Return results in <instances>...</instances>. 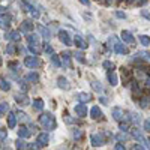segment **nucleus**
<instances>
[{"label": "nucleus", "instance_id": "1", "mask_svg": "<svg viewBox=\"0 0 150 150\" xmlns=\"http://www.w3.org/2000/svg\"><path fill=\"white\" fill-rule=\"evenodd\" d=\"M39 123H41V126L47 131H54L56 126H57L56 117L51 114V112H42V114L39 116Z\"/></svg>", "mask_w": 150, "mask_h": 150}, {"label": "nucleus", "instance_id": "2", "mask_svg": "<svg viewBox=\"0 0 150 150\" xmlns=\"http://www.w3.org/2000/svg\"><path fill=\"white\" fill-rule=\"evenodd\" d=\"M90 143H92V146H93V147H102V146L107 143V140H105L104 134L95 132V134H92V135H90Z\"/></svg>", "mask_w": 150, "mask_h": 150}, {"label": "nucleus", "instance_id": "3", "mask_svg": "<svg viewBox=\"0 0 150 150\" xmlns=\"http://www.w3.org/2000/svg\"><path fill=\"white\" fill-rule=\"evenodd\" d=\"M24 65H26L27 68H30V69H35V68H38V66L41 65V62H39V59L35 57V54H33V56H27L26 59H24Z\"/></svg>", "mask_w": 150, "mask_h": 150}, {"label": "nucleus", "instance_id": "4", "mask_svg": "<svg viewBox=\"0 0 150 150\" xmlns=\"http://www.w3.org/2000/svg\"><path fill=\"white\" fill-rule=\"evenodd\" d=\"M57 36H59L60 42H63V45H66V47H71V45H72V39L69 38V33H68L66 30H60V32L57 33Z\"/></svg>", "mask_w": 150, "mask_h": 150}, {"label": "nucleus", "instance_id": "5", "mask_svg": "<svg viewBox=\"0 0 150 150\" xmlns=\"http://www.w3.org/2000/svg\"><path fill=\"white\" fill-rule=\"evenodd\" d=\"M23 8H24V11L30 12L33 18H39V17H41V12L38 11V9H36V8H35L32 3H26V2H23Z\"/></svg>", "mask_w": 150, "mask_h": 150}, {"label": "nucleus", "instance_id": "6", "mask_svg": "<svg viewBox=\"0 0 150 150\" xmlns=\"http://www.w3.org/2000/svg\"><path fill=\"white\" fill-rule=\"evenodd\" d=\"M20 30L23 32V33H32V30H33V23H32V20H24L23 23H21V26H20Z\"/></svg>", "mask_w": 150, "mask_h": 150}, {"label": "nucleus", "instance_id": "7", "mask_svg": "<svg viewBox=\"0 0 150 150\" xmlns=\"http://www.w3.org/2000/svg\"><path fill=\"white\" fill-rule=\"evenodd\" d=\"M111 114H112V117H114V120H117V122H122V120L125 119V116H126V112H125L122 108L116 107V108H112Z\"/></svg>", "mask_w": 150, "mask_h": 150}, {"label": "nucleus", "instance_id": "8", "mask_svg": "<svg viewBox=\"0 0 150 150\" xmlns=\"http://www.w3.org/2000/svg\"><path fill=\"white\" fill-rule=\"evenodd\" d=\"M14 99H15V102H18L20 105H27L29 104L27 93H15L14 95Z\"/></svg>", "mask_w": 150, "mask_h": 150}, {"label": "nucleus", "instance_id": "9", "mask_svg": "<svg viewBox=\"0 0 150 150\" xmlns=\"http://www.w3.org/2000/svg\"><path fill=\"white\" fill-rule=\"evenodd\" d=\"M74 111H75V114H77L78 117H86L87 116V107L84 104H81V102L74 107Z\"/></svg>", "mask_w": 150, "mask_h": 150}, {"label": "nucleus", "instance_id": "10", "mask_svg": "<svg viewBox=\"0 0 150 150\" xmlns=\"http://www.w3.org/2000/svg\"><path fill=\"white\" fill-rule=\"evenodd\" d=\"M112 50H114L117 54H128V47L123 45L120 41H116V44L112 45Z\"/></svg>", "mask_w": 150, "mask_h": 150}, {"label": "nucleus", "instance_id": "11", "mask_svg": "<svg viewBox=\"0 0 150 150\" xmlns=\"http://www.w3.org/2000/svg\"><path fill=\"white\" fill-rule=\"evenodd\" d=\"M122 39H123V42H126V44H129V45L135 44V38H134L132 33L128 32V30H123V32H122Z\"/></svg>", "mask_w": 150, "mask_h": 150}, {"label": "nucleus", "instance_id": "12", "mask_svg": "<svg viewBox=\"0 0 150 150\" xmlns=\"http://www.w3.org/2000/svg\"><path fill=\"white\" fill-rule=\"evenodd\" d=\"M17 123H18L17 112H9V116H8V126L14 129V128L17 126Z\"/></svg>", "mask_w": 150, "mask_h": 150}, {"label": "nucleus", "instance_id": "13", "mask_svg": "<svg viewBox=\"0 0 150 150\" xmlns=\"http://www.w3.org/2000/svg\"><path fill=\"white\" fill-rule=\"evenodd\" d=\"M132 137H134V138L135 140H138V141H141V143H144V144H149V141L144 138V137H143V134L140 132V129H137V128H134L132 129ZM150 146V144H149Z\"/></svg>", "mask_w": 150, "mask_h": 150}, {"label": "nucleus", "instance_id": "14", "mask_svg": "<svg viewBox=\"0 0 150 150\" xmlns=\"http://www.w3.org/2000/svg\"><path fill=\"white\" fill-rule=\"evenodd\" d=\"M27 42L32 44V45H38V47H41V42H39V35H36V33H30L27 35Z\"/></svg>", "mask_w": 150, "mask_h": 150}, {"label": "nucleus", "instance_id": "15", "mask_svg": "<svg viewBox=\"0 0 150 150\" xmlns=\"http://www.w3.org/2000/svg\"><path fill=\"white\" fill-rule=\"evenodd\" d=\"M77 99H78V102L86 104V102H89L90 99H92V95H90V93H86V92H80V93L77 95Z\"/></svg>", "mask_w": 150, "mask_h": 150}, {"label": "nucleus", "instance_id": "16", "mask_svg": "<svg viewBox=\"0 0 150 150\" xmlns=\"http://www.w3.org/2000/svg\"><path fill=\"white\" fill-rule=\"evenodd\" d=\"M74 44L77 45L80 50H84V48H87V44L84 42V39H83V38H81L80 35H75V36H74Z\"/></svg>", "mask_w": 150, "mask_h": 150}, {"label": "nucleus", "instance_id": "17", "mask_svg": "<svg viewBox=\"0 0 150 150\" xmlns=\"http://www.w3.org/2000/svg\"><path fill=\"white\" fill-rule=\"evenodd\" d=\"M38 32L41 33V36L44 38L45 41H50V38H51V33H50V30H48L47 27H44V26H41V24H39V26H38Z\"/></svg>", "mask_w": 150, "mask_h": 150}, {"label": "nucleus", "instance_id": "18", "mask_svg": "<svg viewBox=\"0 0 150 150\" xmlns=\"http://www.w3.org/2000/svg\"><path fill=\"white\" fill-rule=\"evenodd\" d=\"M30 135H32V131L27 129L26 126H21L18 129V137L20 138H30Z\"/></svg>", "mask_w": 150, "mask_h": 150}, {"label": "nucleus", "instance_id": "19", "mask_svg": "<svg viewBox=\"0 0 150 150\" xmlns=\"http://www.w3.org/2000/svg\"><path fill=\"white\" fill-rule=\"evenodd\" d=\"M90 117H92V119H99V117H102V111H101V108H99L98 105L92 107V110H90Z\"/></svg>", "mask_w": 150, "mask_h": 150}, {"label": "nucleus", "instance_id": "20", "mask_svg": "<svg viewBox=\"0 0 150 150\" xmlns=\"http://www.w3.org/2000/svg\"><path fill=\"white\" fill-rule=\"evenodd\" d=\"M9 24H11V17L6 14H2V18H0V26H2V29H8Z\"/></svg>", "mask_w": 150, "mask_h": 150}, {"label": "nucleus", "instance_id": "21", "mask_svg": "<svg viewBox=\"0 0 150 150\" xmlns=\"http://www.w3.org/2000/svg\"><path fill=\"white\" fill-rule=\"evenodd\" d=\"M108 83L111 86H117L119 80H117V75H116L114 71H108Z\"/></svg>", "mask_w": 150, "mask_h": 150}, {"label": "nucleus", "instance_id": "22", "mask_svg": "<svg viewBox=\"0 0 150 150\" xmlns=\"http://www.w3.org/2000/svg\"><path fill=\"white\" fill-rule=\"evenodd\" d=\"M57 86L60 87V89H65V90L69 89V83H68V80L65 77H59L57 78Z\"/></svg>", "mask_w": 150, "mask_h": 150}, {"label": "nucleus", "instance_id": "23", "mask_svg": "<svg viewBox=\"0 0 150 150\" xmlns=\"http://www.w3.org/2000/svg\"><path fill=\"white\" fill-rule=\"evenodd\" d=\"M60 57H62V65H63L65 68H71V56H69V53H63Z\"/></svg>", "mask_w": 150, "mask_h": 150}, {"label": "nucleus", "instance_id": "24", "mask_svg": "<svg viewBox=\"0 0 150 150\" xmlns=\"http://www.w3.org/2000/svg\"><path fill=\"white\" fill-rule=\"evenodd\" d=\"M38 141H39L41 144H44V146H47V144H48V141H50V135H48L47 132L39 134V135H38Z\"/></svg>", "mask_w": 150, "mask_h": 150}, {"label": "nucleus", "instance_id": "25", "mask_svg": "<svg viewBox=\"0 0 150 150\" xmlns=\"http://www.w3.org/2000/svg\"><path fill=\"white\" fill-rule=\"evenodd\" d=\"M33 108L36 111H42L44 110V101H42L41 98H36L35 101H33Z\"/></svg>", "mask_w": 150, "mask_h": 150}, {"label": "nucleus", "instance_id": "26", "mask_svg": "<svg viewBox=\"0 0 150 150\" xmlns=\"http://www.w3.org/2000/svg\"><path fill=\"white\" fill-rule=\"evenodd\" d=\"M26 80H27V81H32V83H38V81H39V74L29 72V74L26 75Z\"/></svg>", "mask_w": 150, "mask_h": 150}, {"label": "nucleus", "instance_id": "27", "mask_svg": "<svg viewBox=\"0 0 150 150\" xmlns=\"http://www.w3.org/2000/svg\"><path fill=\"white\" fill-rule=\"evenodd\" d=\"M8 38H9V39H11L12 42H18V41L21 39L20 33H18V32H15V30H14V32H11V33L8 35Z\"/></svg>", "mask_w": 150, "mask_h": 150}, {"label": "nucleus", "instance_id": "28", "mask_svg": "<svg viewBox=\"0 0 150 150\" xmlns=\"http://www.w3.org/2000/svg\"><path fill=\"white\" fill-rule=\"evenodd\" d=\"M90 84H92V87L96 90V92H104V87H102V84L99 83V81H96V80H92L90 81Z\"/></svg>", "mask_w": 150, "mask_h": 150}, {"label": "nucleus", "instance_id": "29", "mask_svg": "<svg viewBox=\"0 0 150 150\" xmlns=\"http://www.w3.org/2000/svg\"><path fill=\"white\" fill-rule=\"evenodd\" d=\"M0 89H2L3 92H8V90L11 89V84H9L5 78H2V80H0Z\"/></svg>", "mask_w": 150, "mask_h": 150}, {"label": "nucleus", "instance_id": "30", "mask_svg": "<svg viewBox=\"0 0 150 150\" xmlns=\"http://www.w3.org/2000/svg\"><path fill=\"white\" fill-rule=\"evenodd\" d=\"M138 39H140L141 45H144V47H149V45H150V38H149V36H146V35H141V36L138 38Z\"/></svg>", "mask_w": 150, "mask_h": 150}, {"label": "nucleus", "instance_id": "31", "mask_svg": "<svg viewBox=\"0 0 150 150\" xmlns=\"http://www.w3.org/2000/svg\"><path fill=\"white\" fill-rule=\"evenodd\" d=\"M42 146H44V144H41L39 141H36V143H30V144H27V149H29V150H39Z\"/></svg>", "mask_w": 150, "mask_h": 150}, {"label": "nucleus", "instance_id": "32", "mask_svg": "<svg viewBox=\"0 0 150 150\" xmlns=\"http://www.w3.org/2000/svg\"><path fill=\"white\" fill-rule=\"evenodd\" d=\"M102 68L107 69V71H112V69H114V63H112L111 60H105L102 63Z\"/></svg>", "mask_w": 150, "mask_h": 150}, {"label": "nucleus", "instance_id": "33", "mask_svg": "<svg viewBox=\"0 0 150 150\" xmlns=\"http://www.w3.org/2000/svg\"><path fill=\"white\" fill-rule=\"evenodd\" d=\"M27 48H29V51L30 53H33V54H38L41 51V47H38V45H32V44H29L27 45Z\"/></svg>", "mask_w": 150, "mask_h": 150}, {"label": "nucleus", "instance_id": "34", "mask_svg": "<svg viewBox=\"0 0 150 150\" xmlns=\"http://www.w3.org/2000/svg\"><path fill=\"white\" fill-rule=\"evenodd\" d=\"M75 56V59H77V62H80V63H86V59H84V54L81 53V51H77L74 54Z\"/></svg>", "mask_w": 150, "mask_h": 150}, {"label": "nucleus", "instance_id": "35", "mask_svg": "<svg viewBox=\"0 0 150 150\" xmlns=\"http://www.w3.org/2000/svg\"><path fill=\"white\" fill-rule=\"evenodd\" d=\"M50 59H51V62H53V65H54L56 68H59V66L62 65V62L59 60V56H56V54H51V57H50Z\"/></svg>", "mask_w": 150, "mask_h": 150}, {"label": "nucleus", "instance_id": "36", "mask_svg": "<svg viewBox=\"0 0 150 150\" xmlns=\"http://www.w3.org/2000/svg\"><path fill=\"white\" fill-rule=\"evenodd\" d=\"M8 110H9V105H8V102H2L0 104V114H6L8 112Z\"/></svg>", "mask_w": 150, "mask_h": 150}, {"label": "nucleus", "instance_id": "37", "mask_svg": "<svg viewBox=\"0 0 150 150\" xmlns=\"http://www.w3.org/2000/svg\"><path fill=\"white\" fill-rule=\"evenodd\" d=\"M116 138H117L119 141H126V140L129 138V135H128V134H125V131H122L120 134H117Z\"/></svg>", "mask_w": 150, "mask_h": 150}, {"label": "nucleus", "instance_id": "38", "mask_svg": "<svg viewBox=\"0 0 150 150\" xmlns=\"http://www.w3.org/2000/svg\"><path fill=\"white\" fill-rule=\"evenodd\" d=\"M44 50H45V53H48L50 56H51V54H54V50H53V47L50 45L48 42H45V44H44Z\"/></svg>", "mask_w": 150, "mask_h": 150}, {"label": "nucleus", "instance_id": "39", "mask_svg": "<svg viewBox=\"0 0 150 150\" xmlns=\"http://www.w3.org/2000/svg\"><path fill=\"white\" fill-rule=\"evenodd\" d=\"M137 56H141L144 60H149V62H150V53H149V51H141V53H137Z\"/></svg>", "mask_w": 150, "mask_h": 150}, {"label": "nucleus", "instance_id": "40", "mask_svg": "<svg viewBox=\"0 0 150 150\" xmlns=\"http://www.w3.org/2000/svg\"><path fill=\"white\" fill-rule=\"evenodd\" d=\"M8 138V131L5 128H2V131H0V140H2V143Z\"/></svg>", "mask_w": 150, "mask_h": 150}, {"label": "nucleus", "instance_id": "41", "mask_svg": "<svg viewBox=\"0 0 150 150\" xmlns=\"http://www.w3.org/2000/svg\"><path fill=\"white\" fill-rule=\"evenodd\" d=\"M140 105H141L143 108L149 107V105H150V99H149V98H143V99H141V102H140Z\"/></svg>", "mask_w": 150, "mask_h": 150}, {"label": "nucleus", "instance_id": "42", "mask_svg": "<svg viewBox=\"0 0 150 150\" xmlns=\"http://www.w3.org/2000/svg\"><path fill=\"white\" fill-rule=\"evenodd\" d=\"M15 144H17V150H23L24 147H27L26 144H24V143L21 141V138H20V140H17V141H15Z\"/></svg>", "mask_w": 150, "mask_h": 150}, {"label": "nucleus", "instance_id": "43", "mask_svg": "<svg viewBox=\"0 0 150 150\" xmlns=\"http://www.w3.org/2000/svg\"><path fill=\"white\" fill-rule=\"evenodd\" d=\"M81 135H83V134H81L80 129H75V131H74V138H75V140H80Z\"/></svg>", "mask_w": 150, "mask_h": 150}, {"label": "nucleus", "instance_id": "44", "mask_svg": "<svg viewBox=\"0 0 150 150\" xmlns=\"http://www.w3.org/2000/svg\"><path fill=\"white\" fill-rule=\"evenodd\" d=\"M116 17H117V18H120V20H125V18H126V14H125V12L117 11V12H116Z\"/></svg>", "mask_w": 150, "mask_h": 150}, {"label": "nucleus", "instance_id": "45", "mask_svg": "<svg viewBox=\"0 0 150 150\" xmlns=\"http://www.w3.org/2000/svg\"><path fill=\"white\" fill-rule=\"evenodd\" d=\"M17 114L20 116V120H23V122H26V120H27V117H29V116H26V114H24V112H21V111H18Z\"/></svg>", "mask_w": 150, "mask_h": 150}, {"label": "nucleus", "instance_id": "46", "mask_svg": "<svg viewBox=\"0 0 150 150\" xmlns=\"http://www.w3.org/2000/svg\"><path fill=\"white\" fill-rule=\"evenodd\" d=\"M141 15H143L144 18H147V20H150V12H149V11H146V9H143V11H141Z\"/></svg>", "mask_w": 150, "mask_h": 150}, {"label": "nucleus", "instance_id": "47", "mask_svg": "<svg viewBox=\"0 0 150 150\" xmlns=\"http://www.w3.org/2000/svg\"><path fill=\"white\" fill-rule=\"evenodd\" d=\"M144 128H146V131H150V117L147 120H144Z\"/></svg>", "mask_w": 150, "mask_h": 150}, {"label": "nucleus", "instance_id": "48", "mask_svg": "<svg viewBox=\"0 0 150 150\" xmlns=\"http://www.w3.org/2000/svg\"><path fill=\"white\" fill-rule=\"evenodd\" d=\"M114 150H126V149H125V146H123L122 143H119V144H116Z\"/></svg>", "mask_w": 150, "mask_h": 150}, {"label": "nucleus", "instance_id": "49", "mask_svg": "<svg viewBox=\"0 0 150 150\" xmlns=\"http://www.w3.org/2000/svg\"><path fill=\"white\" fill-rule=\"evenodd\" d=\"M132 150H146V149H144L141 144H135V146L132 147Z\"/></svg>", "mask_w": 150, "mask_h": 150}, {"label": "nucleus", "instance_id": "50", "mask_svg": "<svg viewBox=\"0 0 150 150\" xmlns=\"http://www.w3.org/2000/svg\"><path fill=\"white\" fill-rule=\"evenodd\" d=\"M6 53H9V54L14 53V45H8V48H6Z\"/></svg>", "mask_w": 150, "mask_h": 150}, {"label": "nucleus", "instance_id": "51", "mask_svg": "<svg viewBox=\"0 0 150 150\" xmlns=\"http://www.w3.org/2000/svg\"><path fill=\"white\" fill-rule=\"evenodd\" d=\"M80 3H83L84 6H90V0H78Z\"/></svg>", "mask_w": 150, "mask_h": 150}, {"label": "nucleus", "instance_id": "52", "mask_svg": "<svg viewBox=\"0 0 150 150\" xmlns=\"http://www.w3.org/2000/svg\"><path fill=\"white\" fill-rule=\"evenodd\" d=\"M120 129L126 132V131H128V125H126V123H120Z\"/></svg>", "mask_w": 150, "mask_h": 150}, {"label": "nucleus", "instance_id": "53", "mask_svg": "<svg viewBox=\"0 0 150 150\" xmlns=\"http://www.w3.org/2000/svg\"><path fill=\"white\" fill-rule=\"evenodd\" d=\"M99 101H101L102 104H107V99H105V98H101V99H99Z\"/></svg>", "mask_w": 150, "mask_h": 150}, {"label": "nucleus", "instance_id": "54", "mask_svg": "<svg viewBox=\"0 0 150 150\" xmlns=\"http://www.w3.org/2000/svg\"><path fill=\"white\" fill-rule=\"evenodd\" d=\"M146 83H147V84H149V87H150V78H147V80H146Z\"/></svg>", "mask_w": 150, "mask_h": 150}, {"label": "nucleus", "instance_id": "55", "mask_svg": "<svg viewBox=\"0 0 150 150\" xmlns=\"http://www.w3.org/2000/svg\"><path fill=\"white\" fill-rule=\"evenodd\" d=\"M128 2H131V3H132V2H137V0H128Z\"/></svg>", "mask_w": 150, "mask_h": 150}, {"label": "nucleus", "instance_id": "56", "mask_svg": "<svg viewBox=\"0 0 150 150\" xmlns=\"http://www.w3.org/2000/svg\"><path fill=\"white\" fill-rule=\"evenodd\" d=\"M107 2H108V3H111V2H112V0H107Z\"/></svg>", "mask_w": 150, "mask_h": 150}]
</instances>
